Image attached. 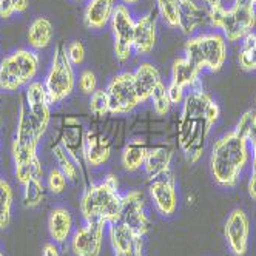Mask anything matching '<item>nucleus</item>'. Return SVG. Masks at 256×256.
Here are the masks:
<instances>
[{"label": "nucleus", "instance_id": "1", "mask_svg": "<svg viewBox=\"0 0 256 256\" xmlns=\"http://www.w3.org/2000/svg\"><path fill=\"white\" fill-rule=\"evenodd\" d=\"M250 162V144L234 130L218 138L210 153V173L222 188H234Z\"/></svg>", "mask_w": 256, "mask_h": 256}, {"label": "nucleus", "instance_id": "2", "mask_svg": "<svg viewBox=\"0 0 256 256\" xmlns=\"http://www.w3.org/2000/svg\"><path fill=\"white\" fill-rule=\"evenodd\" d=\"M42 136L31 119L25 99L20 102L19 120H17V130L12 140L11 154L14 160V176L20 186H25L28 180L38 179L44 176L42 162L38 156V147Z\"/></svg>", "mask_w": 256, "mask_h": 256}, {"label": "nucleus", "instance_id": "3", "mask_svg": "<svg viewBox=\"0 0 256 256\" xmlns=\"http://www.w3.org/2000/svg\"><path fill=\"white\" fill-rule=\"evenodd\" d=\"M122 193L114 174H106L98 184H88L80 198V213L85 222H118L120 218Z\"/></svg>", "mask_w": 256, "mask_h": 256}, {"label": "nucleus", "instance_id": "4", "mask_svg": "<svg viewBox=\"0 0 256 256\" xmlns=\"http://www.w3.org/2000/svg\"><path fill=\"white\" fill-rule=\"evenodd\" d=\"M39 68L40 58L36 51L19 48L10 52L0 60V90L14 93L20 88H26L34 82Z\"/></svg>", "mask_w": 256, "mask_h": 256}, {"label": "nucleus", "instance_id": "5", "mask_svg": "<svg viewBox=\"0 0 256 256\" xmlns=\"http://www.w3.org/2000/svg\"><path fill=\"white\" fill-rule=\"evenodd\" d=\"M184 54L200 71L219 72L227 62V40L219 31L194 34L186 42Z\"/></svg>", "mask_w": 256, "mask_h": 256}, {"label": "nucleus", "instance_id": "6", "mask_svg": "<svg viewBox=\"0 0 256 256\" xmlns=\"http://www.w3.org/2000/svg\"><path fill=\"white\" fill-rule=\"evenodd\" d=\"M207 20L221 32L227 42H240L250 34L256 25V6L234 2L230 8L207 11Z\"/></svg>", "mask_w": 256, "mask_h": 256}, {"label": "nucleus", "instance_id": "7", "mask_svg": "<svg viewBox=\"0 0 256 256\" xmlns=\"http://www.w3.org/2000/svg\"><path fill=\"white\" fill-rule=\"evenodd\" d=\"M44 86L46 90L50 105H58L72 94L76 88V74L74 66L66 58V46L58 45L54 50V56L45 76Z\"/></svg>", "mask_w": 256, "mask_h": 256}, {"label": "nucleus", "instance_id": "8", "mask_svg": "<svg viewBox=\"0 0 256 256\" xmlns=\"http://www.w3.org/2000/svg\"><path fill=\"white\" fill-rule=\"evenodd\" d=\"M213 125L206 119L194 120L179 118L178 145L190 164H198L199 159L202 158Z\"/></svg>", "mask_w": 256, "mask_h": 256}, {"label": "nucleus", "instance_id": "9", "mask_svg": "<svg viewBox=\"0 0 256 256\" xmlns=\"http://www.w3.org/2000/svg\"><path fill=\"white\" fill-rule=\"evenodd\" d=\"M106 96L110 102L112 114H128L140 105L139 96L136 93L133 72L122 71L108 82Z\"/></svg>", "mask_w": 256, "mask_h": 256}, {"label": "nucleus", "instance_id": "10", "mask_svg": "<svg viewBox=\"0 0 256 256\" xmlns=\"http://www.w3.org/2000/svg\"><path fill=\"white\" fill-rule=\"evenodd\" d=\"M134 17L126 5H116L110 28L113 34L114 54L119 62H126L133 54V34H134Z\"/></svg>", "mask_w": 256, "mask_h": 256}, {"label": "nucleus", "instance_id": "11", "mask_svg": "<svg viewBox=\"0 0 256 256\" xmlns=\"http://www.w3.org/2000/svg\"><path fill=\"white\" fill-rule=\"evenodd\" d=\"M148 194L156 212L164 218H173L179 210V194L173 172L150 179Z\"/></svg>", "mask_w": 256, "mask_h": 256}, {"label": "nucleus", "instance_id": "12", "mask_svg": "<svg viewBox=\"0 0 256 256\" xmlns=\"http://www.w3.org/2000/svg\"><path fill=\"white\" fill-rule=\"evenodd\" d=\"M224 238L233 256H246L250 241V219L242 208H234L226 219Z\"/></svg>", "mask_w": 256, "mask_h": 256}, {"label": "nucleus", "instance_id": "13", "mask_svg": "<svg viewBox=\"0 0 256 256\" xmlns=\"http://www.w3.org/2000/svg\"><path fill=\"white\" fill-rule=\"evenodd\" d=\"M221 116V108L213 100V98L206 93L202 88L190 90L180 104V116L186 119L200 120L206 119L214 125Z\"/></svg>", "mask_w": 256, "mask_h": 256}, {"label": "nucleus", "instance_id": "14", "mask_svg": "<svg viewBox=\"0 0 256 256\" xmlns=\"http://www.w3.org/2000/svg\"><path fill=\"white\" fill-rule=\"evenodd\" d=\"M119 221L130 226L142 238L150 232L152 219L145 210V199L140 190H132L122 194Z\"/></svg>", "mask_w": 256, "mask_h": 256}, {"label": "nucleus", "instance_id": "15", "mask_svg": "<svg viewBox=\"0 0 256 256\" xmlns=\"http://www.w3.org/2000/svg\"><path fill=\"white\" fill-rule=\"evenodd\" d=\"M106 224L85 222L82 227L72 232L70 238V247L74 256H100L104 247Z\"/></svg>", "mask_w": 256, "mask_h": 256}, {"label": "nucleus", "instance_id": "16", "mask_svg": "<svg viewBox=\"0 0 256 256\" xmlns=\"http://www.w3.org/2000/svg\"><path fill=\"white\" fill-rule=\"evenodd\" d=\"M25 102H26L28 112L31 114V119L34 120V125L38 128L39 134L44 136L51 119V112H50L51 105L46 96L44 82L34 80L25 88Z\"/></svg>", "mask_w": 256, "mask_h": 256}, {"label": "nucleus", "instance_id": "17", "mask_svg": "<svg viewBox=\"0 0 256 256\" xmlns=\"http://www.w3.org/2000/svg\"><path fill=\"white\" fill-rule=\"evenodd\" d=\"M85 134L84 125L76 118H65L59 136V144L65 152L76 160L80 172L85 168Z\"/></svg>", "mask_w": 256, "mask_h": 256}, {"label": "nucleus", "instance_id": "18", "mask_svg": "<svg viewBox=\"0 0 256 256\" xmlns=\"http://www.w3.org/2000/svg\"><path fill=\"white\" fill-rule=\"evenodd\" d=\"M106 227L108 240L114 256H134L138 253H144V238L139 236L130 226L118 221Z\"/></svg>", "mask_w": 256, "mask_h": 256}, {"label": "nucleus", "instance_id": "19", "mask_svg": "<svg viewBox=\"0 0 256 256\" xmlns=\"http://www.w3.org/2000/svg\"><path fill=\"white\" fill-rule=\"evenodd\" d=\"M158 42V24L153 12L144 14L134 22L133 51L139 56H148Z\"/></svg>", "mask_w": 256, "mask_h": 256}, {"label": "nucleus", "instance_id": "20", "mask_svg": "<svg viewBox=\"0 0 256 256\" xmlns=\"http://www.w3.org/2000/svg\"><path fill=\"white\" fill-rule=\"evenodd\" d=\"M112 140L96 130H88L85 134V164L90 168H100L112 156Z\"/></svg>", "mask_w": 256, "mask_h": 256}, {"label": "nucleus", "instance_id": "21", "mask_svg": "<svg viewBox=\"0 0 256 256\" xmlns=\"http://www.w3.org/2000/svg\"><path fill=\"white\" fill-rule=\"evenodd\" d=\"M174 150L170 144H160L150 147L145 156L144 172L148 176V179L158 178L160 174H166L172 172V160H173Z\"/></svg>", "mask_w": 256, "mask_h": 256}, {"label": "nucleus", "instance_id": "22", "mask_svg": "<svg viewBox=\"0 0 256 256\" xmlns=\"http://www.w3.org/2000/svg\"><path fill=\"white\" fill-rule=\"evenodd\" d=\"M116 8V0H88L85 12H84V24L88 30H104L112 22V17Z\"/></svg>", "mask_w": 256, "mask_h": 256}, {"label": "nucleus", "instance_id": "23", "mask_svg": "<svg viewBox=\"0 0 256 256\" xmlns=\"http://www.w3.org/2000/svg\"><path fill=\"white\" fill-rule=\"evenodd\" d=\"M133 78H134V86H136V93L139 96L140 104L148 102L152 94L154 93V90L162 84L159 70L150 62L140 64L134 70Z\"/></svg>", "mask_w": 256, "mask_h": 256}, {"label": "nucleus", "instance_id": "24", "mask_svg": "<svg viewBox=\"0 0 256 256\" xmlns=\"http://www.w3.org/2000/svg\"><path fill=\"white\" fill-rule=\"evenodd\" d=\"M200 71L193 62H190L186 56L178 58L172 65V78L170 84L182 88V90H196L200 88Z\"/></svg>", "mask_w": 256, "mask_h": 256}, {"label": "nucleus", "instance_id": "25", "mask_svg": "<svg viewBox=\"0 0 256 256\" xmlns=\"http://www.w3.org/2000/svg\"><path fill=\"white\" fill-rule=\"evenodd\" d=\"M207 20V10L199 6L194 0H182L179 6V30L186 36H194V32L204 26Z\"/></svg>", "mask_w": 256, "mask_h": 256}, {"label": "nucleus", "instance_id": "26", "mask_svg": "<svg viewBox=\"0 0 256 256\" xmlns=\"http://www.w3.org/2000/svg\"><path fill=\"white\" fill-rule=\"evenodd\" d=\"M48 232L54 244H65L72 234V216L68 208H52L48 218Z\"/></svg>", "mask_w": 256, "mask_h": 256}, {"label": "nucleus", "instance_id": "27", "mask_svg": "<svg viewBox=\"0 0 256 256\" xmlns=\"http://www.w3.org/2000/svg\"><path fill=\"white\" fill-rule=\"evenodd\" d=\"M52 38H54V28L46 17H36L30 24L26 40L32 51H40L48 48L52 42Z\"/></svg>", "mask_w": 256, "mask_h": 256}, {"label": "nucleus", "instance_id": "28", "mask_svg": "<svg viewBox=\"0 0 256 256\" xmlns=\"http://www.w3.org/2000/svg\"><path fill=\"white\" fill-rule=\"evenodd\" d=\"M148 147L145 140L142 139H133L128 142L120 154V164L122 168L128 173H134L139 168L144 167L145 156H147Z\"/></svg>", "mask_w": 256, "mask_h": 256}, {"label": "nucleus", "instance_id": "29", "mask_svg": "<svg viewBox=\"0 0 256 256\" xmlns=\"http://www.w3.org/2000/svg\"><path fill=\"white\" fill-rule=\"evenodd\" d=\"M52 156H54V159H56L58 168L66 176L68 182H76L80 178L82 172L76 164V160L65 152V148L59 142L52 145Z\"/></svg>", "mask_w": 256, "mask_h": 256}, {"label": "nucleus", "instance_id": "30", "mask_svg": "<svg viewBox=\"0 0 256 256\" xmlns=\"http://www.w3.org/2000/svg\"><path fill=\"white\" fill-rule=\"evenodd\" d=\"M238 62L244 71H256V31H252L241 40Z\"/></svg>", "mask_w": 256, "mask_h": 256}, {"label": "nucleus", "instance_id": "31", "mask_svg": "<svg viewBox=\"0 0 256 256\" xmlns=\"http://www.w3.org/2000/svg\"><path fill=\"white\" fill-rule=\"evenodd\" d=\"M22 187H24V206L26 208H34L44 202L45 186L40 178L28 180Z\"/></svg>", "mask_w": 256, "mask_h": 256}, {"label": "nucleus", "instance_id": "32", "mask_svg": "<svg viewBox=\"0 0 256 256\" xmlns=\"http://www.w3.org/2000/svg\"><path fill=\"white\" fill-rule=\"evenodd\" d=\"M12 210V188L5 179L0 178V230H4L11 222Z\"/></svg>", "mask_w": 256, "mask_h": 256}, {"label": "nucleus", "instance_id": "33", "mask_svg": "<svg viewBox=\"0 0 256 256\" xmlns=\"http://www.w3.org/2000/svg\"><path fill=\"white\" fill-rule=\"evenodd\" d=\"M182 0H156L158 11L160 19L167 26L178 28L179 26V6Z\"/></svg>", "mask_w": 256, "mask_h": 256}, {"label": "nucleus", "instance_id": "34", "mask_svg": "<svg viewBox=\"0 0 256 256\" xmlns=\"http://www.w3.org/2000/svg\"><path fill=\"white\" fill-rule=\"evenodd\" d=\"M150 100L153 102V110L158 116H166L173 106V104L168 98V93H167V85L164 82L154 90V93L152 94Z\"/></svg>", "mask_w": 256, "mask_h": 256}, {"label": "nucleus", "instance_id": "35", "mask_svg": "<svg viewBox=\"0 0 256 256\" xmlns=\"http://www.w3.org/2000/svg\"><path fill=\"white\" fill-rule=\"evenodd\" d=\"M248 144H250V174H248V182H247V192L248 196L256 200V125L248 136Z\"/></svg>", "mask_w": 256, "mask_h": 256}, {"label": "nucleus", "instance_id": "36", "mask_svg": "<svg viewBox=\"0 0 256 256\" xmlns=\"http://www.w3.org/2000/svg\"><path fill=\"white\" fill-rule=\"evenodd\" d=\"M90 110H91V113L98 118H102L106 113H110V102H108V96L105 90L98 88L94 93L90 96Z\"/></svg>", "mask_w": 256, "mask_h": 256}, {"label": "nucleus", "instance_id": "37", "mask_svg": "<svg viewBox=\"0 0 256 256\" xmlns=\"http://www.w3.org/2000/svg\"><path fill=\"white\" fill-rule=\"evenodd\" d=\"M68 179L59 168H51L46 178V188L52 194H62L66 190Z\"/></svg>", "mask_w": 256, "mask_h": 256}, {"label": "nucleus", "instance_id": "38", "mask_svg": "<svg viewBox=\"0 0 256 256\" xmlns=\"http://www.w3.org/2000/svg\"><path fill=\"white\" fill-rule=\"evenodd\" d=\"M254 125H256V110H247V112L240 118V120H238V124L233 130L240 136L248 139Z\"/></svg>", "mask_w": 256, "mask_h": 256}, {"label": "nucleus", "instance_id": "39", "mask_svg": "<svg viewBox=\"0 0 256 256\" xmlns=\"http://www.w3.org/2000/svg\"><path fill=\"white\" fill-rule=\"evenodd\" d=\"M98 90V78L91 70H84L79 76V91L82 94L91 96Z\"/></svg>", "mask_w": 256, "mask_h": 256}, {"label": "nucleus", "instance_id": "40", "mask_svg": "<svg viewBox=\"0 0 256 256\" xmlns=\"http://www.w3.org/2000/svg\"><path fill=\"white\" fill-rule=\"evenodd\" d=\"M66 58L72 66H79L85 60V46L80 40H72L66 45Z\"/></svg>", "mask_w": 256, "mask_h": 256}, {"label": "nucleus", "instance_id": "41", "mask_svg": "<svg viewBox=\"0 0 256 256\" xmlns=\"http://www.w3.org/2000/svg\"><path fill=\"white\" fill-rule=\"evenodd\" d=\"M167 93H168V98H170L173 105H180L182 100H184V98H186V94H187L182 88H179V86H176V85H173L170 82L167 85Z\"/></svg>", "mask_w": 256, "mask_h": 256}, {"label": "nucleus", "instance_id": "42", "mask_svg": "<svg viewBox=\"0 0 256 256\" xmlns=\"http://www.w3.org/2000/svg\"><path fill=\"white\" fill-rule=\"evenodd\" d=\"M14 12L12 0H0V17L2 19H10Z\"/></svg>", "mask_w": 256, "mask_h": 256}, {"label": "nucleus", "instance_id": "43", "mask_svg": "<svg viewBox=\"0 0 256 256\" xmlns=\"http://www.w3.org/2000/svg\"><path fill=\"white\" fill-rule=\"evenodd\" d=\"M12 6L16 12H25L30 6V0H12Z\"/></svg>", "mask_w": 256, "mask_h": 256}, {"label": "nucleus", "instance_id": "44", "mask_svg": "<svg viewBox=\"0 0 256 256\" xmlns=\"http://www.w3.org/2000/svg\"><path fill=\"white\" fill-rule=\"evenodd\" d=\"M42 256H60V254H59V248L56 247V244H54V242L45 244Z\"/></svg>", "mask_w": 256, "mask_h": 256}, {"label": "nucleus", "instance_id": "45", "mask_svg": "<svg viewBox=\"0 0 256 256\" xmlns=\"http://www.w3.org/2000/svg\"><path fill=\"white\" fill-rule=\"evenodd\" d=\"M207 11H216L222 8V0H202Z\"/></svg>", "mask_w": 256, "mask_h": 256}, {"label": "nucleus", "instance_id": "46", "mask_svg": "<svg viewBox=\"0 0 256 256\" xmlns=\"http://www.w3.org/2000/svg\"><path fill=\"white\" fill-rule=\"evenodd\" d=\"M140 0H120V4L122 5H126V6H130V5H136V4H139Z\"/></svg>", "mask_w": 256, "mask_h": 256}, {"label": "nucleus", "instance_id": "47", "mask_svg": "<svg viewBox=\"0 0 256 256\" xmlns=\"http://www.w3.org/2000/svg\"><path fill=\"white\" fill-rule=\"evenodd\" d=\"M234 2H238V4H250V5L256 6V0H234Z\"/></svg>", "mask_w": 256, "mask_h": 256}, {"label": "nucleus", "instance_id": "48", "mask_svg": "<svg viewBox=\"0 0 256 256\" xmlns=\"http://www.w3.org/2000/svg\"><path fill=\"white\" fill-rule=\"evenodd\" d=\"M134 256H144V253H138V254H134Z\"/></svg>", "mask_w": 256, "mask_h": 256}, {"label": "nucleus", "instance_id": "49", "mask_svg": "<svg viewBox=\"0 0 256 256\" xmlns=\"http://www.w3.org/2000/svg\"><path fill=\"white\" fill-rule=\"evenodd\" d=\"M74 2H84V0H74Z\"/></svg>", "mask_w": 256, "mask_h": 256}, {"label": "nucleus", "instance_id": "50", "mask_svg": "<svg viewBox=\"0 0 256 256\" xmlns=\"http://www.w3.org/2000/svg\"><path fill=\"white\" fill-rule=\"evenodd\" d=\"M0 256H5V254H4V253H2V252H0Z\"/></svg>", "mask_w": 256, "mask_h": 256}, {"label": "nucleus", "instance_id": "51", "mask_svg": "<svg viewBox=\"0 0 256 256\" xmlns=\"http://www.w3.org/2000/svg\"><path fill=\"white\" fill-rule=\"evenodd\" d=\"M254 104H256V99H254Z\"/></svg>", "mask_w": 256, "mask_h": 256}]
</instances>
